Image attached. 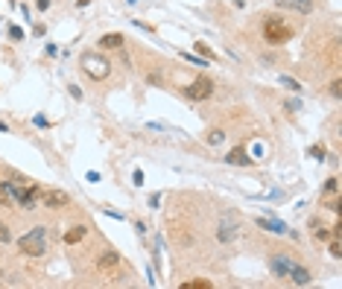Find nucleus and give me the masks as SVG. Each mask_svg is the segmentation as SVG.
<instances>
[{"instance_id":"obj_16","label":"nucleus","mask_w":342,"mask_h":289,"mask_svg":"<svg viewBox=\"0 0 342 289\" xmlns=\"http://www.w3.org/2000/svg\"><path fill=\"white\" fill-rule=\"evenodd\" d=\"M223 140H225V132H223V129H211V132L205 135V143H208V146H220Z\"/></svg>"},{"instance_id":"obj_31","label":"nucleus","mask_w":342,"mask_h":289,"mask_svg":"<svg viewBox=\"0 0 342 289\" xmlns=\"http://www.w3.org/2000/svg\"><path fill=\"white\" fill-rule=\"evenodd\" d=\"M36 6H38V9H41V12H44V9H47V6H50V0H36Z\"/></svg>"},{"instance_id":"obj_9","label":"nucleus","mask_w":342,"mask_h":289,"mask_svg":"<svg viewBox=\"0 0 342 289\" xmlns=\"http://www.w3.org/2000/svg\"><path fill=\"white\" fill-rule=\"evenodd\" d=\"M275 6L290 9V12H298V15H310V12L316 9V3H313V0H275Z\"/></svg>"},{"instance_id":"obj_13","label":"nucleus","mask_w":342,"mask_h":289,"mask_svg":"<svg viewBox=\"0 0 342 289\" xmlns=\"http://www.w3.org/2000/svg\"><path fill=\"white\" fill-rule=\"evenodd\" d=\"M290 283H295V286H307V283H310V280H313V275H310V272H307L304 266H298V263H295L293 266V272H290Z\"/></svg>"},{"instance_id":"obj_24","label":"nucleus","mask_w":342,"mask_h":289,"mask_svg":"<svg viewBox=\"0 0 342 289\" xmlns=\"http://www.w3.org/2000/svg\"><path fill=\"white\" fill-rule=\"evenodd\" d=\"M310 155H313L316 161H325V158H328V149H325V146H310Z\"/></svg>"},{"instance_id":"obj_18","label":"nucleus","mask_w":342,"mask_h":289,"mask_svg":"<svg viewBox=\"0 0 342 289\" xmlns=\"http://www.w3.org/2000/svg\"><path fill=\"white\" fill-rule=\"evenodd\" d=\"M339 193V178L333 175V178H328L325 181V187H322V196H336Z\"/></svg>"},{"instance_id":"obj_1","label":"nucleus","mask_w":342,"mask_h":289,"mask_svg":"<svg viewBox=\"0 0 342 289\" xmlns=\"http://www.w3.org/2000/svg\"><path fill=\"white\" fill-rule=\"evenodd\" d=\"M260 33H263L266 44H287V41H293L295 29L284 21L281 15H266L263 23H260Z\"/></svg>"},{"instance_id":"obj_28","label":"nucleus","mask_w":342,"mask_h":289,"mask_svg":"<svg viewBox=\"0 0 342 289\" xmlns=\"http://www.w3.org/2000/svg\"><path fill=\"white\" fill-rule=\"evenodd\" d=\"M9 35H12L15 41H21V38H24V29H18V26H12V29H9Z\"/></svg>"},{"instance_id":"obj_12","label":"nucleus","mask_w":342,"mask_h":289,"mask_svg":"<svg viewBox=\"0 0 342 289\" xmlns=\"http://www.w3.org/2000/svg\"><path fill=\"white\" fill-rule=\"evenodd\" d=\"M225 161L234 164V167H248V164H252V155H248L243 146H237V149H231L228 155H225Z\"/></svg>"},{"instance_id":"obj_8","label":"nucleus","mask_w":342,"mask_h":289,"mask_svg":"<svg viewBox=\"0 0 342 289\" xmlns=\"http://www.w3.org/2000/svg\"><path fill=\"white\" fill-rule=\"evenodd\" d=\"M117 266H120V254L114 251V248H108V251H103V254L97 257V272H103V275L114 272Z\"/></svg>"},{"instance_id":"obj_11","label":"nucleus","mask_w":342,"mask_h":289,"mask_svg":"<svg viewBox=\"0 0 342 289\" xmlns=\"http://www.w3.org/2000/svg\"><path fill=\"white\" fill-rule=\"evenodd\" d=\"M97 44H100V50H120V47L126 44V38H123L120 33H106Z\"/></svg>"},{"instance_id":"obj_21","label":"nucleus","mask_w":342,"mask_h":289,"mask_svg":"<svg viewBox=\"0 0 342 289\" xmlns=\"http://www.w3.org/2000/svg\"><path fill=\"white\" fill-rule=\"evenodd\" d=\"M12 243V231H9V225L6 222H0V245Z\"/></svg>"},{"instance_id":"obj_29","label":"nucleus","mask_w":342,"mask_h":289,"mask_svg":"<svg viewBox=\"0 0 342 289\" xmlns=\"http://www.w3.org/2000/svg\"><path fill=\"white\" fill-rule=\"evenodd\" d=\"M132 181H135V187H141V184H143V173H141V170H135V175H132Z\"/></svg>"},{"instance_id":"obj_27","label":"nucleus","mask_w":342,"mask_h":289,"mask_svg":"<svg viewBox=\"0 0 342 289\" xmlns=\"http://www.w3.org/2000/svg\"><path fill=\"white\" fill-rule=\"evenodd\" d=\"M68 91H71V97H73V100H82V91H79V85H71Z\"/></svg>"},{"instance_id":"obj_30","label":"nucleus","mask_w":342,"mask_h":289,"mask_svg":"<svg viewBox=\"0 0 342 289\" xmlns=\"http://www.w3.org/2000/svg\"><path fill=\"white\" fill-rule=\"evenodd\" d=\"M295 108H301V103H295V100H290V103H287V111H295Z\"/></svg>"},{"instance_id":"obj_23","label":"nucleus","mask_w":342,"mask_h":289,"mask_svg":"<svg viewBox=\"0 0 342 289\" xmlns=\"http://www.w3.org/2000/svg\"><path fill=\"white\" fill-rule=\"evenodd\" d=\"M184 289H208L211 286V280H188V283H181Z\"/></svg>"},{"instance_id":"obj_25","label":"nucleus","mask_w":342,"mask_h":289,"mask_svg":"<svg viewBox=\"0 0 342 289\" xmlns=\"http://www.w3.org/2000/svg\"><path fill=\"white\" fill-rule=\"evenodd\" d=\"M284 85V88H290V91H301V85H298V82L295 79H290V76H281V79H278Z\"/></svg>"},{"instance_id":"obj_20","label":"nucleus","mask_w":342,"mask_h":289,"mask_svg":"<svg viewBox=\"0 0 342 289\" xmlns=\"http://www.w3.org/2000/svg\"><path fill=\"white\" fill-rule=\"evenodd\" d=\"M328 243H330V257H336V260H339V257H342V240H339V237H330Z\"/></svg>"},{"instance_id":"obj_5","label":"nucleus","mask_w":342,"mask_h":289,"mask_svg":"<svg viewBox=\"0 0 342 289\" xmlns=\"http://www.w3.org/2000/svg\"><path fill=\"white\" fill-rule=\"evenodd\" d=\"M24 190H26V184H18V181H0V208L21 205Z\"/></svg>"},{"instance_id":"obj_3","label":"nucleus","mask_w":342,"mask_h":289,"mask_svg":"<svg viewBox=\"0 0 342 289\" xmlns=\"http://www.w3.org/2000/svg\"><path fill=\"white\" fill-rule=\"evenodd\" d=\"M18 248H21L26 257H41L47 251V228H44V225H36L29 234H24V237L18 240Z\"/></svg>"},{"instance_id":"obj_26","label":"nucleus","mask_w":342,"mask_h":289,"mask_svg":"<svg viewBox=\"0 0 342 289\" xmlns=\"http://www.w3.org/2000/svg\"><path fill=\"white\" fill-rule=\"evenodd\" d=\"M325 208L333 210V213H339V210H342V208H339V199H336V196H330L328 202H325Z\"/></svg>"},{"instance_id":"obj_19","label":"nucleus","mask_w":342,"mask_h":289,"mask_svg":"<svg viewBox=\"0 0 342 289\" xmlns=\"http://www.w3.org/2000/svg\"><path fill=\"white\" fill-rule=\"evenodd\" d=\"M193 50H196L199 56L211 58V61H213V58H216V56H213V50H211V47H208V44H205V41H196V44H193Z\"/></svg>"},{"instance_id":"obj_17","label":"nucleus","mask_w":342,"mask_h":289,"mask_svg":"<svg viewBox=\"0 0 342 289\" xmlns=\"http://www.w3.org/2000/svg\"><path fill=\"white\" fill-rule=\"evenodd\" d=\"M313 237H316L319 243H328L330 237H333V231L325 228V225H319V222H313Z\"/></svg>"},{"instance_id":"obj_7","label":"nucleus","mask_w":342,"mask_h":289,"mask_svg":"<svg viewBox=\"0 0 342 289\" xmlns=\"http://www.w3.org/2000/svg\"><path fill=\"white\" fill-rule=\"evenodd\" d=\"M293 266H295V260L290 254H275L269 260V269H272V275H275V278H290V272H293Z\"/></svg>"},{"instance_id":"obj_14","label":"nucleus","mask_w":342,"mask_h":289,"mask_svg":"<svg viewBox=\"0 0 342 289\" xmlns=\"http://www.w3.org/2000/svg\"><path fill=\"white\" fill-rule=\"evenodd\" d=\"M85 237H88V228H85V225H73V228H68V231H65V245L82 243Z\"/></svg>"},{"instance_id":"obj_6","label":"nucleus","mask_w":342,"mask_h":289,"mask_svg":"<svg viewBox=\"0 0 342 289\" xmlns=\"http://www.w3.org/2000/svg\"><path fill=\"white\" fill-rule=\"evenodd\" d=\"M38 202H41L44 208H50V210H61V208H68V205H71V196H68L65 190H44Z\"/></svg>"},{"instance_id":"obj_15","label":"nucleus","mask_w":342,"mask_h":289,"mask_svg":"<svg viewBox=\"0 0 342 289\" xmlns=\"http://www.w3.org/2000/svg\"><path fill=\"white\" fill-rule=\"evenodd\" d=\"M258 228H266V231H272V234H287V225H284L281 219H263V216H260Z\"/></svg>"},{"instance_id":"obj_2","label":"nucleus","mask_w":342,"mask_h":289,"mask_svg":"<svg viewBox=\"0 0 342 289\" xmlns=\"http://www.w3.org/2000/svg\"><path fill=\"white\" fill-rule=\"evenodd\" d=\"M79 68H82V73L88 79H94V82H103L111 76V61L103 53H94V50H88V53L79 56Z\"/></svg>"},{"instance_id":"obj_22","label":"nucleus","mask_w":342,"mask_h":289,"mask_svg":"<svg viewBox=\"0 0 342 289\" xmlns=\"http://www.w3.org/2000/svg\"><path fill=\"white\" fill-rule=\"evenodd\" d=\"M328 93L333 97V100H339V97H342V82L333 79V82H330V88H328Z\"/></svg>"},{"instance_id":"obj_32","label":"nucleus","mask_w":342,"mask_h":289,"mask_svg":"<svg viewBox=\"0 0 342 289\" xmlns=\"http://www.w3.org/2000/svg\"><path fill=\"white\" fill-rule=\"evenodd\" d=\"M0 283H3V272H0Z\"/></svg>"},{"instance_id":"obj_10","label":"nucleus","mask_w":342,"mask_h":289,"mask_svg":"<svg viewBox=\"0 0 342 289\" xmlns=\"http://www.w3.org/2000/svg\"><path fill=\"white\" fill-rule=\"evenodd\" d=\"M237 234H240V225H237V222H220L216 240H220V243H231V240H237Z\"/></svg>"},{"instance_id":"obj_4","label":"nucleus","mask_w":342,"mask_h":289,"mask_svg":"<svg viewBox=\"0 0 342 289\" xmlns=\"http://www.w3.org/2000/svg\"><path fill=\"white\" fill-rule=\"evenodd\" d=\"M181 97L190 103H202V100H211L213 97V79L211 76H196V79L181 88Z\"/></svg>"}]
</instances>
